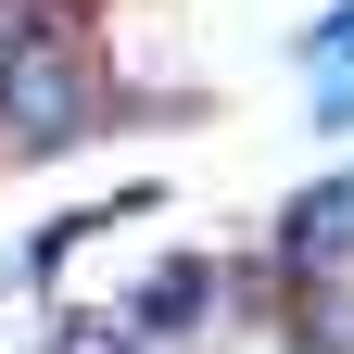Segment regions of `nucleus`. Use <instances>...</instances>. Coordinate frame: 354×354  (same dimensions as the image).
<instances>
[{
    "label": "nucleus",
    "instance_id": "obj_4",
    "mask_svg": "<svg viewBox=\"0 0 354 354\" xmlns=\"http://www.w3.org/2000/svg\"><path fill=\"white\" fill-rule=\"evenodd\" d=\"M291 354H354V317H342V291L317 279V304L291 317Z\"/></svg>",
    "mask_w": 354,
    "mask_h": 354
},
{
    "label": "nucleus",
    "instance_id": "obj_5",
    "mask_svg": "<svg viewBox=\"0 0 354 354\" xmlns=\"http://www.w3.org/2000/svg\"><path fill=\"white\" fill-rule=\"evenodd\" d=\"M51 354H140V329H127V317H64Z\"/></svg>",
    "mask_w": 354,
    "mask_h": 354
},
{
    "label": "nucleus",
    "instance_id": "obj_3",
    "mask_svg": "<svg viewBox=\"0 0 354 354\" xmlns=\"http://www.w3.org/2000/svg\"><path fill=\"white\" fill-rule=\"evenodd\" d=\"M203 317H215V266H152V279H140V304H127V329H140V342L203 329Z\"/></svg>",
    "mask_w": 354,
    "mask_h": 354
},
{
    "label": "nucleus",
    "instance_id": "obj_2",
    "mask_svg": "<svg viewBox=\"0 0 354 354\" xmlns=\"http://www.w3.org/2000/svg\"><path fill=\"white\" fill-rule=\"evenodd\" d=\"M279 241H291L304 279H342V253H354V177H317V190L279 215Z\"/></svg>",
    "mask_w": 354,
    "mask_h": 354
},
{
    "label": "nucleus",
    "instance_id": "obj_1",
    "mask_svg": "<svg viewBox=\"0 0 354 354\" xmlns=\"http://www.w3.org/2000/svg\"><path fill=\"white\" fill-rule=\"evenodd\" d=\"M102 127V64L76 51L64 26H26V38H0V140L13 152H64Z\"/></svg>",
    "mask_w": 354,
    "mask_h": 354
}]
</instances>
